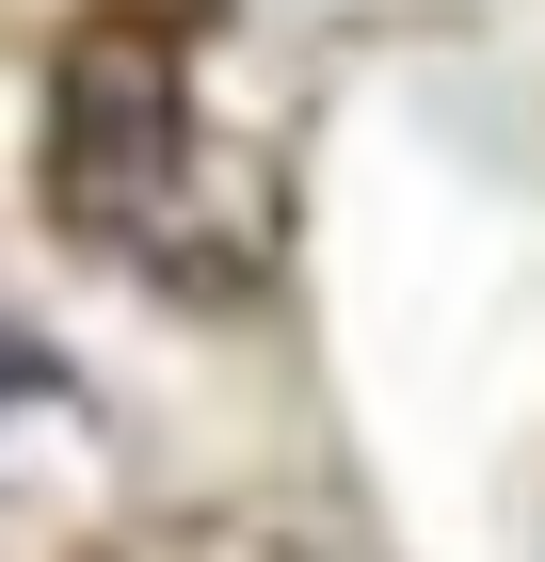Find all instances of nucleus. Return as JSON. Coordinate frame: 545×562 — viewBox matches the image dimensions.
Here are the masks:
<instances>
[{
    "instance_id": "obj_1",
    "label": "nucleus",
    "mask_w": 545,
    "mask_h": 562,
    "mask_svg": "<svg viewBox=\"0 0 545 562\" xmlns=\"http://www.w3.org/2000/svg\"><path fill=\"white\" fill-rule=\"evenodd\" d=\"M177 177H193V97L145 33H81L65 48V81H48V193L65 225L96 241H145L177 210Z\"/></svg>"
},
{
    "instance_id": "obj_2",
    "label": "nucleus",
    "mask_w": 545,
    "mask_h": 562,
    "mask_svg": "<svg viewBox=\"0 0 545 562\" xmlns=\"http://www.w3.org/2000/svg\"><path fill=\"white\" fill-rule=\"evenodd\" d=\"M16 386H48V370H33V353H16V338H0V402H16Z\"/></svg>"
}]
</instances>
